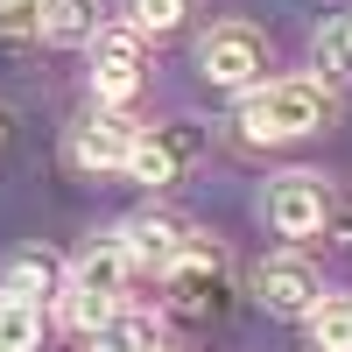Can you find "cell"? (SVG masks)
<instances>
[{
  "label": "cell",
  "instance_id": "obj_16",
  "mask_svg": "<svg viewBox=\"0 0 352 352\" xmlns=\"http://www.w3.org/2000/svg\"><path fill=\"white\" fill-rule=\"evenodd\" d=\"M56 310H64V324H71V331L92 338V331H99L120 303H113V296H92V289H78V282H64V303H56Z\"/></svg>",
  "mask_w": 352,
  "mask_h": 352
},
{
  "label": "cell",
  "instance_id": "obj_19",
  "mask_svg": "<svg viewBox=\"0 0 352 352\" xmlns=\"http://www.w3.org/2000/svg\"><path fill=\"white\" fill-rule=\"evenodd\" d=\"M317 64H331V71H352V14H338L324 36H317Z\"/></svg>",
  "mask_w": 352,
  "mask_h": 352
},
{
  "label": "cell",
  "instance_id": "obj_5",
  "mask_svg": "<svg viewBox=\"0 0 352 352\" xmlns=\"http://www.w3.org/2000/svg\"><path fill=\"white\" fill-rule=\"evenodd\" d=\"M197 155H204V134H197L190 120H169V127H141L134 155H127V184H141V190L184 184V176L197 169Z\"/></svg>",
  "mask_w": 352,
  "mask_h": 352
},
{
  "label": "cell",
  "instance_id": "obj_4",
  "mask_svg": "<svg viewBox=\"0 0 352 352\" xmlns=\"http://www.w3.org/2000/svg\"><path fill=\"white\" fill-rule=\"evenodd\" d=\"M261 219H268L282 240H310V232L331 226V184L317 169H289L261 190Z\"/></svg>",
  "mask_w": 352,
  "mask_h": 352
},
{
  "label": "cell",
  "instance_id": "obj_20",
  "mask_svg": "<svg viewBox=\"0 0 352 352\" xmlns=\"http://www.w3.org/2000/svg\"><path fill=\"white\" fill-rule=\"evenodd\" d=\"M8 127H14V113H8V106H0V141H8Z\"/></svg>",
  "mask_w": 352,
  "mask_h": 352
},
{
  "label": "cell",
  "instance_id": "obj_15",
  "mask_svg": "<svg viewBox=\"0 0 352 352\" xmlns=\"http://www.w3.org/2000/svg\"><path fill=\"white\" fill-rule=\"evenodd\" d=\"M303 324H310V345L317 352H352V296H324Z\"/></svg>",
  "mask_w": 352,
  "mask_h": 352
},
{
  "label": "cell",
  "instance_id": "obj_10",
  "mask_svg": "<svg viewBox=\"0 0 352 352\" xmlns=\"http://www.w3.org/2000/svg\"><path fill=\"white\" fill-rule=\"evenodd\" d=\"M64 282H71V268L50 247H21V254H8V268H0V296L36 303V296H64Z\"/></svg>",
  "mask_w": 352,
  "mask_h": 352
},
{
  "label": "cell",
  "instance_id": "obj_2",
  "mask_svg": "<svg viewBox=\"0 0 352 352\" xmlns=\"http://www.w3.org/2000/svg\"><path fill=\"white\" fill-rule=\"evenodd\" d=\"M162 296H169V310L184 317V324H212V317H226V303H232V261H226V247L190 232L184 261L162 275Z\"/></svg>",
  "mask_w": 352,
  "mask_h": 352
},
{
  "label": "cell",
  "instance_id": "obj_9",
  "mask_svg": "<svg viewBox=\"0 0 352 352\" xmlns=\"http://www.w3.org/2000/svg\"><path fill=\"white\" fill-rule=\"evenodd\" d=\"M113 240L127 247V261L134 268H155V275H169L176 261H184V247H190V226L184 219H169V212H141V219H127Z\"/></svg>",
  "mask_w": 352,
  "mask_h": 352
},
{
  "label": "cell",
  "instance_id": "obj_12",
  "mask_svg": "<svg viewBox=\"0 0 352 352\" xmlns=\"http://www.w3.org/2000/svg\"><path fill=\"white\" fill-rule=\"evenodd\" d=\"M127 275H134V261H127L120 240H92V247L71 261V282H78V289H92V296H120Z\"/></svg>",
  "mask_w": 352,
  "mask_h": 352
},
{
  "label": "cell",
  "instance_id": "obj_11",
  "mask_svg": "<svg viewBox=\"0 0 352 352\" xmlns=\"http://www.w3.org/2000/svg\"><path fill=\"white\" fill-rule=\"evenodd\" d=\"M99 0H43V43L56 50H92L99 43Z\"/></svg>",
  "mask_w": 352,
  "mask_h": 352
},
{
  "label": "cell",
  "instance_id": "obj_18",
  "mask_svg": "<svg viewBox=\"0 0 352 352\" xmlns=\"http://www.w3.org/2000/svg\"><path fill=\"white\" fill-rule=\"evenodd\" d=\"M43 36V0H0V43H36Z\"/></svg>",
  "mask_w": 352,
  "mask_h": 352
},
{
  "label": "cell",
  "instance_id": "obj_8",
  "mask_svg": "<svg viewBox=\"0 0 352 352\" xmlns=\"http://www.w3.org/2000/svg\"><path fill=\"white\" fill-rule=\"evenodd\" d=\"M134 141H141V127L127 120L120 106H99V113H85V120L71 127V162L78 169H127V155H134Z\"/></svg>",
  "mask_w": 352,
  "mask_h": 352
},
{
  "label": "cell",
  "instance_id": "obj_3",
  "mask_svg": "<svg viewBox=\"0 0 352 352\" xmlns=\"http://www.w3.org/2000/svg\"><path fill=\"white\" fill-rule=\"evenodd\" d=\"M197 71H204L212 92H261L268 85V36L247 28V21H219L197 43Z\"/></svg>",
  "mask_w": 352,
  "mask_h": 352
},
{
  "label": "cell",
  "instance_id": "obj_1",
  "mask_svg": "<svg viewBox=\"0 0 352 352\" xmlns=\"http://www.w3.org/2000/svg\"><path fill=\"white\" fill-rule=\"evenodd\" d=\"M324 120H331V92L317 78H275V85H261V92H247V106H240V134L254 141V148L303 141Z\"/></svg>",
  "mask_w": 352,
  "mask_h": 352
},
{
  "label": "cell",
  "instance_id": "obj_7",
  "mask_svg": "<svg viewBox=\"0 0 352 352\" xmlns=\"http://www.w3.org/2000/svg\"><path fill=\"white\" fill-rule=\"evenodd\" d=\"M254 303L268 317H310L324 303V275H317L303 254H268L254 268Z\"/></svg>",
  "mask_w": 352,
  "mask_h": 352
},
{
  "label": "cell",
  "instance_id": "obj_14",
  "mask_svg": "<svg viewBox=\"0 0 352 352\" xmlns=\"http://www.w3.org/2000/svg\"><path fill=\"white\" fill-rule=\"evenodd\" d=\"M0 352H43V303L0 296Z\"/></svg>",
  "mask_w": 352,
  "mask_h": 352
},
{
  "label": "cell",
  "instance_id": "obj_17",
  "mask_svg": "<svg viewBox=\"0 0 352 352\" xmlns=\"http://www.w3.org/2000/svg\"><path fill=\"white\" fill-rule=\"evenodd\" d=\"M190 0H127V21L141 28V36H169V28H184Z\"/></svg>",
  "mask_w": 352,
  "mask_h": 352
},
{
  "label": "cell",
  "instance_id": "obj_6",
  "mask_svg": "<svg viewBox=\"0 0 352 352\" xmlns=\"http://www.w3.org/2000/svg\"><path fill=\"white\" fill-rule=\"evenodd\" d=\"M148 36H141L134 21H106L99 28V43H92V99L99 106H127L134 99V85H141V50Z\"/></svg>",
  "mask_w": 352,
  "mask_h": 352
},
{
  "label": "cell",
  "instance_id": "obj_13",
  "mask_svg": "<svg viewBox=\"0 0 352 352\" xmlns=\"http://www.w3.org/2000/svg\"><path fill=\"white\" fill-rule=\"evenodd\" d=\"M92 352H162L155 317H141V310H113L106 324L92 331Z\"/></svg>",
  "mask_w": 352,
  "mask_h": 352
}]
</instances>
